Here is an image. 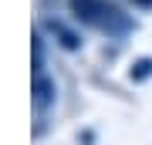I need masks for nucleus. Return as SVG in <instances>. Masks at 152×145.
<instances>
[{
  "instance_id": "f257e3e1",
  "label": "nucleus",
  "mask_w": 152,
  "mask_h": 145,
  "mask_svg": "<svg viewBox=\"0 0 152 145\" xmlns=\"http://www.w3.org/2000/svg\"><path fill=\"white\" fill-rule=\"evenodd\" d=\"M71 10H75V17L81 24L108 34V37H129L132 27H135L132 17L122 14L115 4H108V0H71Z\"/></svg>"
},
{
  "instance_id": "f03ea898",
  "label": "nucleus",
  "mask_w": 152,
  "mask_h": 145,
  "mask_svg": "<svg viewBox=\"0 0 152 145\" xmlns=\"http://www.w3.org/2000/svg\"><path fill=\"white\" fill-rule=\"evenodd\" d=\"M54 81L44 78V74H34V115H37V132H41V122L48 115V108H54Z\"/></svg>"
},
{
  "instance_id": "7ed1b4c3",
  "label": "nucleus",
  "mask_w": 152,
  "mask_h": 145,
  "mask_svg": "<svg viewBox=\"0 0 152 145\" xmlns=\"http://www.w3.org/2000/svg\"><path fill=\"white\" fill-rule=\"evenodd\" d=\"M48 31H51V34H58V44H61V47L78 51V34H75V31H68L61 20H51V24H48Z\"/></svg>"
},
{
  "instance_id": "20e7f679",
  "label": "nucleus",
  "mask_w": 152,
  "mask_h": 145,
  "mask_svg": "<svg viewBox=\"0 0 152 145\" xmlns=\"http://www.w3.org/2000/svg\"><path fill=\"white\" fill-rule=\"evenodd\" d=\"M135 7H142V10H152V0H132Z\"/></svg>"
}]
</instances>
